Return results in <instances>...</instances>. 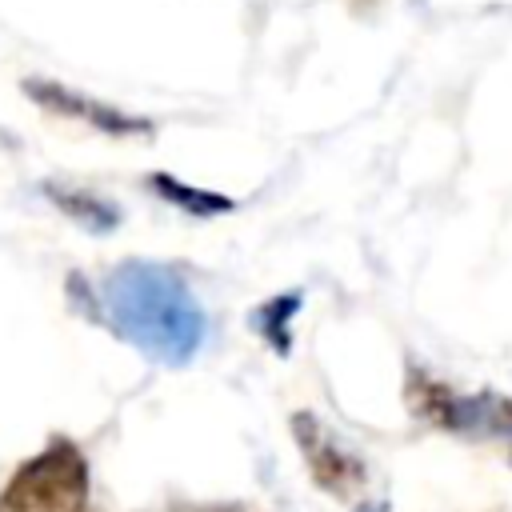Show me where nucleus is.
I'll use <instances>...</instances> for the list:
<instances>
[{
	"label": "nucleus",
	"mask_w": 512,
	"mask_h": 512,
	"mask_svg": "<svg viewBox=\"0 0 512 512\" xmlns=\"http://www.w3.org/2000/svg\"><path fill=\"white\" fill-rule=\"evenodd\" d=\"M300 304H304L300 292H280V296H268L260 308H252V332L276 356H288L292 352V316L300 312Z\"/></svg>",
	"instance_id": "8"
},
{
	"label": "nucleus",
	"mask_w": 512,
	"mask_h": 512,
	"mask_svg": "<svg viewBox=\"0 0 512 512\" xmlns=\"http://www.w3.org/2000/svg\"><path fill=\"white\" fill-rule=\"evenodd\" d=\"M292 440L308 464V476L320 492L336 496V500H352V492L364 488L368 472L360 464L356 452H348L312 412H292Z\"/></svg>",
	"instance_id": "4"
},
{
	"label": "nucleus",
	"mask_w": 512,
	"mask_h": 512,
	"mask_svg": "<svg viewBox=\"0 0 512 512\" xmlns=\"http://www.w3.org/2000/svg\"><path fill=\"white\" fill-rule=\"evenodd\" d=\"M204 512H244L240 504H220V508H204Z\"/></svg>",
	"instance_id": "9"
},
{
	"label": "nucleus",
	"mask_w": 512,
	"mask_h": 512,
	"mask_svg": "<svg viewBox=\"0 0 512 512\" xmlns=\"http://www.w3.org/2000/svg\"><path fill=\"white\" fill-rule=\"evenodd\" d=\"M84 512H88V508H84Z\"/></svg>",
	"instance_id": "11"
},
{
	"label": "nucleus",
	"mask_w": 512,
	"mask_h": 512,
	"mask_svg": "<svg viewBox=\"0 0 512 512\" xmlns=\"http://www.w3.org/2000/svg\"><path fill=\"white\" fill-rule=\"evenodd\" d=\"M88 508V460L72 440H52L24 460L4 492L0 512H84Z\"/></svg>",
	"instance_id": "2"
},
{
	"label": "nucleus",
	"mask_w": 512,
	"mask_h": 512,
	"mask_svg": "<svg viewBox=\"0 0 512 512\" xmlns=\"http://www.w3.org/2000/svg\"><path fill=\"white\" fill-rule=\"evenodd\" d=\"M20 88L44 112H56V116H68V120H84V124H92L104 136H152V120L132 116V112L116 108V104L92 100V96H84L76 88H64L56 80H24Z\"/></svg>",
	"instance_id": "5"
},
{
	"label": "nucleus",
	"mask_w": 512,
	"mask_h": 512,
	"mask_svg": "<svg viewBox=\"0 0 512 512\" xmlns=\"http://www.w3.org/2000/svg\"><path fill=\"white\" fill-rule=\"evenodd\" d=\"M100 324L164 368L196 360L208 336V316L172 264L124 260L100 280Z\"/></svg>",
	"instance_id": "1"
},
{
	"label": "nucleus",
	"mask_w": 512,
	"mask_h": 512,
	"mask_svg": "<svg viewBox=\"0 0 512 512\" xmlns=\"http://www.w3.org/2000/svg\"><path fill=\"white\" fill-rule=\"evenodd\" d=\"M148 188H152L160 200H168L172 208H180V212H188V216H196V220H208V216H224V212H232V208H236V204H232L224 192L192 188V184L176 180L172 172H152V176H148Z\"/></svg>",
	"instance_id": "7"
},
{
	"label": "nucleus",
	"mask_w": 512,
	"mask_h": 512,
	"mask_svg": "<svg viewBox=\"0 0 512 512\" xmlns=\"http://www.w3.org/2000/svg\"><path fill=\"white\" fill-rule=\"evenodd\" d=\"M40 188H44V196H48L72 224H80L84 232H116L120 208H116L112 200H104V196H96V192H88V188L56 184V180H44Z\"/></svg>",
	"instance_id": "6"
},
{
	"label": "nucleus",
	"mask_w": 512,
	"mask_h": 512,
	"mask_svg": "<svg viewBox=\"0 0 512 512\" xmlns=\"http://www.w3.org/2000/svg\"><path fill=\"white\" fill-rule=\"evenodd\" d=\"M404 400H408V412L424 424H436V428L460 432V436H484V440L512 444V396H500V392L460 396L456 388H448L444 380H436L412 364Z\"/></svg>",
	"instance_id": "3"
},
{
	"label": "nucleus",
	"mask_w": 512,
	"mask_h": 512,
	"mask_svg": "<svg viewBox=\"0 0 512 512\" xmlns=\"http://www.w3.org/2000/svg\"><path fill=\"white\" fill-rule=\"evenodd\" d=\"M360 512H388L384 504H368V508H360Z\"/></svg>",
	"instance_id": "10"
}]
</instances>
